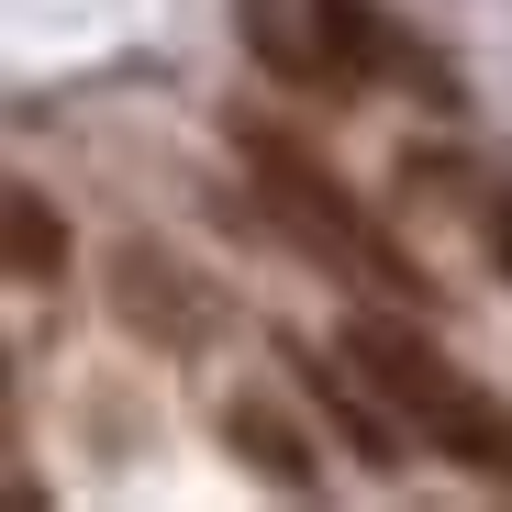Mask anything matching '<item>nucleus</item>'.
Returning a JSON list of instances; mask_svg holds the SVG:
<instances>
[{
    "label": "nucleus",
    "mask_w": 512,
    "mask_h": 512,
    "mask_svg": "<svg viewBox=\"0 0 512 512\" xmlns=\"http://www.w3.org/2000/svg\"><path fill=\"white\" fill-rule=\"evenodd\" d=\"M346 368L412 423L435 457H457V468H512V423H501V401L468 379V368H446V346H423L412 323H390V312H357L346 323Z\"/></svg>",
    "instance_id": "1"
},
{
    "label": "nucleus",
    "mask_w": 512,
    "mask_h": 512,
    "mask_svg": "<svg viewBox=\"0 0 512 512\" xmlns=\"http://www.w3.org/2000/svg\"><path fill=\"white\" fill-rule=\"evenodd\" d=\"M112 312L145 334V346H201V334H212V290L179 268V256H167V245H112Z\"/></svg>",
    "instance_id": "3"
},
{
    "label": "nucleus",
    "mask_w": 512,
    "mask_h": 512,
    "mask_svg": "<svg viewBox=\"0 0 512 512\" xmlns=\"http://www.w3.org/2000/svg\"><path fill=\"white\" fill-rule=\"evenodd\" d=\"M312 401H323L334 423H346V446H357L368 468H401V435H390V423L357 401V379H346V368H312Z\"/></svg>",
    "instance_id": "7"
},
{
    "label": "nucleus",
    "mask_w": 512,
    "mask_h": 512,
    "mask_svg": "<svg viewBox=\"0 0 512 512\" xmlns=\"http://www.w3.org/2000/svg\"><path fill=\"white\" fill-rule=\"evenodd\" d=\"M312 67L323 78H401L412 45L379 23V0H312Z\"/></svg>",
    "instance_id": "4"
},
{
    "label": "nucleus",
    "mask_w": 512,
    "mask_h": 512,
    "mask_svg": "<svg viewBox=\"0 0 512 512\" xmlns=\"http://www.w3.org/2000/svg\"><path fill=\"white\" fill-rule=\"evenodd\" d=\"M479 245L501 256V279H512V179H490V201H479Z\"/></svg>",
    "instance_id": "8"
},
{
    "label": "nucleus",
    "mask_w": 512,
    "mask_h": 512,
    "mask_svg": "<svg viewBox=\"0 0 512 512\" xmlns=\"http://www.w3.org/2000/svg\"><path fill=\"white\" fill-rule=\"evenodd\" d=\"M245 156H256V179H268V212H279V223H290V234H301L312 256H334V268H357V279H401V290L423 279V268H401V256H390V245L368 234V212H357L346 190H334V179H323V167H312L301 145L256 134Z\"/></svg>",
    "instance_id": "2"
},
{
    "label": "nucleus",
    "mask_w": 512,
    "mask_h": 512,
    "mask_svg": "<svg viewBox=\"0 0 512 512\" xmlns=\"http://www.w3.org/2000/svg\"><path fill=\"white\" fill-rule=\"evenodd\" d=\"M223 446H234L256 479H268V490H290V501H301V490H323L312 446H301V435H290V423H279L268 401H256V390H245V401H223Z\"/></svg>",
    "instance_id": "5"
},
{
    "label": "nucleus",
    "mask_w": 512,
    "mask_h": 512,
    "mask_svg": "<svg viewBox=\"0 0 512 512\" xmlns=\"http://www.w3.org/2000/svg\"><path fill=\"white\" fill-rule=\"evenodd\" d=\"M0 223H12V279H23V290H56V268H67L56 201H45V190H12V201H0Z\"/></svg>",
    "instance_id": "6"
}]
</instances>
